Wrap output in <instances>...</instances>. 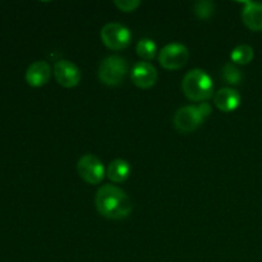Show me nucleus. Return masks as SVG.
I'll return each mask as SVG.
<instances>
[{"mask_svg": "<svg viewBox=\"0 0 262 262\" xmlns=\"http://www.w3.org/2000/svg\"><path fill=\"white\" fill-rule=\"evenodd\" d=\"M96 209L106 219H125L132 212V202L122 188L113 184H105L97 191Z\"/></svg>", "mask_w": 262, "mask_h": 262, "instance_id": "nucleus-1", "label": "nucleus"}, {"mask_svg": "<svg viewBox=\"0 0 262 262\" xmlns=\"http://www.w3.org/2000/svg\"><path fill=\"white\" fill-rule=\"evenodd\" d=\"M182 90L192 101H206L214 95V82L205 71L193 69L184 76Z\"/></svg>", "mask_w": 262, "mask_h": 262, "instance_id": "nucleus-2", "label": "nucleus"}, {"mask_svg": "<svg viewBox=\"0 0 262 262\" xmlns=\"http://www.w3.org/2000/svg\"><path fill=\"white\" fill-rule=\"evenodd\" d=\"M128 73V63L118 55L107 56L99 68V78L106 86H118L124 81Z\"/></svg>", "mask_w": 262, "mask_h": 262, "instance_id": "nucleus-3", "label": "nucleus"}, {"mask_svg": "<svg viewBox=\"0 0 262 262\" xmlns=\"http://www.w3.org/2000/svg\"><path fill=\"white\" fill-rule=\"evenodd\" d=\"M101 40L106 48L112 50H123L132 41V33L120 23H107L101 28Z\"/></svg>", "mask_w": 262, "mask_h": 262, "instance_id": "nucleus-4", "label": "nucleus"}, {"mask_svg": "<svg viewBox=\"0 0 262 262\" xmlns=\"http://www.w3.org/2000/svg\"><path fill=\"white\" fill-rule=\"evenodd\" d=\"M206 117L200 106H183L174 115V127L181 133H191L201 127Z\"/></svg>", "mask_w": 262, "mask_h": 262, "instance_id": "nucleus-5", "label": "nucleus"}, {"mask_svg": "<svg viewBox=\"0 0 262 262\" xmlns=\"http://www.w3.org/2000/svg\"><path fill=\"white\" fill-rule=\"evenodd\" d=\"M188 49L178 42H171L164 46L159 53V63L168 71H176L184 67L188 61Z\"/></svg>", "mask_w": 262, "mask_h": 262, "instance_id": "nucleus-6", "label": "nucleus"}, {"mask_svg": "<svg viewBox=\"0 0 262 262\" xmlns=\"http://www.w3.org/2000/svg\"><path fill=\"white\" fill-rule=\"evenodd\" d=\"M79 177L89 184H99L105 177V168L102 161L92 154L82 156L77 164Z\"/></svg>", "mask_w": 262, "mask_h": 262, "instance_id": "nucleus-7", "label": "nucleus"}, {"mask_svg": "<svg viewBox=\"0 0 262 262\" xmlns=\"http://www.w3.org/2000/svg\"><path fill=\"white\" fill-rule=\"evenodd\" d=\"M53 72L56 82L60 86L66 87V89L78 86V83L81 82V71H79V68L76 64L66 60V59L56 61Z\"/></svg>", "mask_w": 262, "mask_h": 262, "instance_id": "nucleus-8", "label": "nucleus"}, {"mask_svg": "<svg viewBox=\"0 0 262 262\" xmlns=\"http://www.w3.org/2000/svg\"><path fill=\"white\" fill-rule=\"evenodd\" d=\"M132 81L140 89H150L158 81V71L147 61H138L132 69Z\"/></svg>", "mask_w": 262, "mask_h": 262, "instance_id": "nucleus-9", "label": "nucleus"}, {"mask_svg": "<svg viewBox=\"0 0 262 262\" xmlns=\"http://www.w3.org/2000/svg\"><path fill=\"white\" fill-rule=\"evenodd\" d=\"M51 77V67L48 61H33L26 71V82L32 87H41L49 82Z\"/></svg>", "mask_w": 262, "mask_h": 262, "instance_id": "nucleus-10", "label": "nucleus"}, {"mask_svg": "<svg viewBox=\"0 0 262 262\" xmlns=\"http://www.w3.org/2000/svg\"><path fill=\"white\" fill-rule=\"evenodd\" d=\"M215 106L223 113H232L241 105V95L230 87L219 90L214 96Z\"/></svg>", "mask_w": 262, "mask_h": 262, "instance_id": "nucleus-11", "label": "nucleus"}, {"mask_svg": "<svg viewBox=\"0 0 262 262\" xmlns=\"http://www.w3.org/2000/svg\"><path fill=\"white\" fill-rule=\"evenodd\" d=\"M242 20L251 31H262V3L246 2L242 10Z\"/></svg>", "mask_w": 262, "mask_h": 262, "instance_id": "nucleus-12", "label": "nucleus"}, {"mask_svg": "<svg viewBox=\"0 0 262 262\" xmlns=\"http://www.w3.org/2000/svg\"><path fill=\"white\" fill-rule=\"evenodd\" d=\"M106 174L107 178L114 183H123L127 181L130 174L129 163L123 159H115L107 166Z\"/></svg>", "mask_w": 262, "mask_h": 262, "instance_id": "nucleus-13", "label": "nucleus"}, {"mask_svg": "<svg viewBox=\"0 0 262 262\" xmlns=\"http://www.w3.org/2000/svg\"><path fill=\"white\" fill-rule=\"evenodd\" d=\"M253 56H255V51H253L252 46L247 45V43H242V45H238L237 48H234L230 53V59H232V63L239 64V66H246V64H250L253 60Z\"/></svg>", "mask_w": 262, "mask_h": 262, "instance_id": "nucleus-14", "label": "nucleus"}, {"mask_svg": "<svg viewBox=\"0 0 262 262\" xmlns=\"http://www.w3.org/2000/svg\"><path fill=\"white\" fill-rule=\"evenodd\" d=\"M222 77L224 78V81L227 83L233 84V86H238L241 84L243 79L242 72L238 69V67L234 63L229 61V63L225 64L222 69Z\"/></svg>", "mask_w": 262, "mask_h": 262, "instance_id": "nucleus-15", "label": "nucleus"}, {"mask_svg": "<svg viewBox=\"0 0 262 262\" xmlns=\"http://www.w3.org/2000/svg\"><path fill=\"white\" fill-rule=\"evenodd\" d=\"M136 51L140 58L145 59V60H152L156 55L158 48L151 38H142L136 45Z\"/></svg>", "mask_w": 262, "mask_h": 262, "instance_id": "nucleus-16", "label": "nucleus"}, {"mask_svg": "<svg viewBox=\"0 0 262 262\" xmlns=\"http://www.w3.org/2000/svg\"><path fill=\"white\" fill-rule=\"evenodd\" d=\"M215 3L209 2V0H200L193 4V12L200 19H209L215 13Z\"/></svg>", "mask_w": 262, "mask_h": 262, "instance_id": "nucleus-17", "label": "nucleus"}, {"mask_svg": "<svg viewBox=\"0 0 262 262\" xmlns=\"http://www.w3.org/2000/svg\"><path fill=\"white\" fill-rule=\"evenodd\" d=\"M114 4L117 5V8L122 12L129 13V12H135L138 7H140L141 2L138 0H115Z\"/></svg>", "mask_w": 262, "mask_h": 262, "instance_id": "nucleus-18", "label": "nucleus"}]
</instances>
